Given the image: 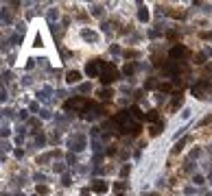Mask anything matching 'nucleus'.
Listing matches in <instances>:
<instances>
[{
  "label": "nucleus",
  "mask_w": 212,
  "mask_h": 196,
  "mask_svg": "<svg viewBox=\"0 0 212 196\" xmlns=\"http://www.w3.org/2000/svg\"><path fill=\"white\" fill-rule=\"evenodd\" d=\"M40 118H42V120H48V118H50V111H48V109H42V111H40Z\"/></svg>",
  "instance_id": "nucleus-33"
},
{
  "label": "nucleus",
  "mask_w": 212,
  "mask_h": 196,
  "mask_svg": "<svg viewBox=\"0 0 212 196\" xmlns=\"http://www.w3.org/2000/svg\"><path fill=\"white\" fill-rule=\"evenodd\" d=\"M112 96H114V92L109 89V87H103V89L98 92V98H101V100H109Z\"/></svg>",
  "instance_id": "nucleus-15"
},
{
  "label": "nucleus",
  "mask_w": 212,
  "mask_h": 196,
  "mask_svg": "<svg viewBox=\"0 0 212 196\" xmlns=\"http://www.w3.org/2000/svg\"><path fill=\"white\" fill-rule=\"evenodd\" d=\"M2 114H5L7 118H11V116H13V111H11V109H7V107H5V109H2Z\"/></svg>",
  "instance_id": "nucleus-49"
},
{
  "label": "nucleus",
  "mask_w": 212,
  "mask_h": 196,
  "mask_svg": "<svg viewBox=\"0 0 212 196\" xmlns=\"http://www.w3.org/2000/svg\"><path fill=\"white\" fill-rule=\"evenodd\" d=\"M11 42H13V44H20V42H22V35H20V33H15V35L11 37Z\"/></svg>",
  "instance_id": "nucleus-41"
},
{
  "label": "nucleus",
  "mask_w": 212,
  "mask_h": 196,
  "mask_svg": "<svg viewBox=\"0 0 212 196\" xmlns=\"http://www.w3.org/2000/svg\"><path fill=\"white\" fill-rule=\"evenodd\" d=\"M9 135H11V129H9L7 124H2V139H7Z\"/></svg>",
  "instance_id": "nucleus-31"
},
{
  "label": "nucleus",
  "mask_w": 212,
  "mask_h": 196,
  "mask_svg": "<svg viewBox=\"0 0 212 196\" xmlns=\"http://www.w3.org/2000/svg\"><path fill=\"white\" fill-rule=\"evenodd\" d=\"M190 114H192L190 109H184V111H181V120H188V118H190Z\"/></svg>",
  "instance_id": "nucleus-42"
},
{
  "label": "nucleus",
  "mask_w": 212,
  "mask_h": 196,
  "mask_svg": "<svg viewBox=\"0 0 212 196\" xmlns=\"http://www.w3.org/2000/svg\"><path fill=\"white\" fill-rule=\"evenodd\" d=\"M192 181H195L197 185H204L206 183V176L204 174H195V176H192Z\"/></svg>",
  "instance_id": "nucleus-25"
},
{
  "label": "nucleus",
  "mask_w": 212,
  "mask_h": 196,
  "mask_svg": "<svg viewBox=\"0 0 212 196\" xmlns=\"http://www.w3.org/2000/svg\"><path fill=\"white\" fill-rule=\"evenodd\" d=\"M46 17H48V22L53 24V22H55V20H57V17H59V9H55V7H53L50 11H48V15H46Z\"/></svg>",
  "instance_id": "nucleus-20"
},
{
  "label": "nucleus",
  "mask_w": 212,
  "mask_h": 196,
  "mask_svg": "<svg viewBox=\"0 0 212 196\" xmlns=\"http://www.w3.org/2000/svg\"><path fill=\"white\" fill-rule=\"evenodd\" d=\"M103 65H105L103 59L88 61V65H85V74H88L90 79H96V76H101V72H103Z\"/></svg>",
  "instance_id": "nucleus-3"
},
{
  "label": "nucleus",
  "mask_w": 212,
  "mask_h": 196,
  "mask_svg": "<svg viewBox=\"0 0 212 196\" xmlns=\"http://www.w3.org/2000/svg\"><path fill=\"white\" fill-rule=\"evenodd\" d=\"M140 131H142V124H140V122H131V124L127 126V133H131L133 137L140 135Z\"/></svg>",
  "instance_id": "nucleus-10"
},
{
  "label": "nucleus",
  "mask_w": 212,
  "mask_h": 196,
  "mask_svg": "<svg viewBox=\"0 0 212 196\" xmlns=\"http://www.w3.org/2000/svg\"><path fill=\"white\" fill-rule=\"evenodd\" d=\"M171 83H162V85H160V92H171Z\"/></svg>",
  "instance_id": "nucleus-38"
},
{
  "label": "nucleus",
  "mask_w": 212,
  "mask_h": 196,
  "mask_svg": "<svg viewBox=\"0 0 212 196\" xmlns=\"http://www.w3.org/2000/svg\"><path fill=\"white\" fill-rule=\"evenodd\" d=\"M92 151H94L96 155H103V144H101L98 139H92Z\"/></svg>",
  "instance_id": "nucleus-18"
},
{
  "label": "nucleus",
  "mask_w": 212,
  "mask_h": 196,
  "mask_svg": "<svg viewBox=\"0 0 212 196\" xmlns=\"http://www.w3.org/2000/svg\"><path fill=\"white\" fill-rule=\"evenodd\" d=\"M192 170H195V163L188 161V163H186V172H192Z\"/></svg>",
  "instance_id": "nucleus-48"
},
{
  "label": "nucleus",
  "mask_w": 212,
  "mask_h": 196,
  "mask_svg": "<svg viewBox=\"0 0 212 196\" xmlns=\"http://www.w3.org/2000/svg\"><path fill=\"white\" fill-rule=\"evenodd\" d=\"M101 83L103 85H112L114 81H118L120 79V74H118V70H116V65L114 63H109V61H105V65H103V72H101Z\"/></svg>",
  "instance_id": "nucleus-2"
},
{
  "label": "nucleus",
  "mask_w": 212,
  "mask_h": 196,
  "mask_svg": "<svg viewBox=\"0 0 212 196\" xmlns=\"http://www.w3.org/2000/svg\"><path fill=\"white\" fill-rule=\"evenodd\" d=\"M33 65H35V59H29L26 61V70H33Z\"/></svg>",
  "instance_id": "nucleus-47"
},
{
  "label": "nucleus",
  "mask_w": 212,
  "mask_h": 196,
  "mask_svg": "<svg viewBox=\"0 0 212 196\" xmlns=\"http://www.w3.org/2000/svg\"><path fill=\"white\" fill-rule=\"evenodd\" d=\"M2 79H5V81L9 83V81H11V79H13V74H11V72H9V70H5V72H2Z\"/></svg>",
  "instance_id": "nucleus-36"
},
{
  "label": "nucleus",
  "mask_w": 212,
  "mask_h": 196,
  "mask_svg": "<svg viewBox=\"0 0 212 196\" xmlns=\"http://www.w3.org/2000/svg\"><path fill=\"white\" fill-rule=\"evenodd\" d=\"M210 122H212V114H210V116H206V118H204V120H201V122H199V124H201V126H204V124H210Z\"/></svg>",
  "instance_id": "nucleus-43"
},
{
  "label": "nucleus",
  "mask_w": 212,
  "mask_h": 196,
  "mask_svg": "<svg viewBox=\"0 0 212 196\" xmlns=\"http://www.w3.org/2000/svg\"><path fill=\"white\" fill-rule=\"evenodd\" d=\"M138 20L140 22H149V9L140 5V11H138Z\"/></svg>",
  "instance_id": "nucleus-14"
},
{
  "label": "nucleus",
  "mask_w": 212,
  "mask_h": 196,
  "mask_svg": "<svg viewBox=\"0 0 212 196\" xmlns=\"http://www.w3.org/2000/svg\"><path fill=\"white\" fill-rule=\"evenodd\" d=\"M155 87H160V85H158V81H155V79H149V81L144 83V89H155Z\"/></svg>",
  "instance_id": "nucleus-23"
},
{
  "label": "nucleus",
  "mask_w": 212,
  "mask_h": 196,
  "mask_svg": "<svg viewBox=\"0 0 212 196\" xmlns=\"http://www.w3.org/2000/svg\"><path fill=\"white\" fill-rule=\"evenodd\" d=\"M70 183H72L70 174H63V176H61V185H70Z\"/></svg>",
  "instance_id": "nucleus-35"
},
{
  "label": "nucleus",
  "mask_w": 212,
  "mask_h": 196,
  "mask_svg": "<svg viewBox=\"0 0 212 196\" xmlns=\"http://www.w3.org/2000/svg\"><path fill=\"white\" fill-rule=\"evenodd\" d=\"M184 146H186V139H181V142H177V144H175V146H173V155H179V153H181V148H184Z\"/></svg>",
  "instance_id": "nucleus-22"
},
{
  "label": "nucleus",
  "mask_w": 212,
  "mask_h": 196,
  "mask_svg": "<svg viewBox=\"0 0 212 196\" xmlns=\"http://www.w3.org/2000/svg\"><path fill=\"white\" fill-rule=\"evenodd\" d=\"M169 39H171V42L177 39V33H175V31H169Z\"/></svg>",
  "instance_id": "nucleus-50"
},
{
  "label": "nucleus",
  "mask_w": 212,
  "mask_h": 196,
  "mask_svg": "<svg viewBox=\"0 0 212 196\" xmlns=\"http://www.w3.org/2000/svg\"><path fill=\"white\" fill-rule=\"evenodd\" d=\"M90 190L94 192V194H105L109 190V183L105 179H94V181H92V185H90Z\"/></svg>",
  "instance_id": "nucleus-5"
},
{
  "label": "nucleus",
  "mask_w": 212,
  "mask_h": 196,
  "mask_svg": "<svg viewBox=\"0 0 212 196\" xmlns=\"http://www.w3.org/2000/svg\"><path fill=\"white\" fill-rule=\"evenodd\" d=\"M160 33H162V29H151L149 31V37H158Z\"/></svg>",
  "instance_id": "nucleus-40"
},
{
  "label": "nucleus",
  "mask_w": 212,
  "mask_h": 196,
  "mask_svg": "<svg viewBox=\"0 0 212 196\" xmlns=\"http://www.w3.org/2000/svg\"><path fill=\"white\" fill-rule=\"evenodd\" d=\"M79 81H81V72H79V70H70V72H66V83L75 85V83H79Z\"/></svg>",
  "instance_id": "nucleus-8"
},
{
  "label": "nucleus",
  "mask_w": 212,
  "mask_h": 196,
  "mask_svg": "<svg viewBox=\"0 0 212 196\" xmlns=\"http://www.w3.org/2000/svg\"><path fill=\"white\" fill-rule=\"evenodd\" d=\"M190 54V50L186 48V46H181V44H177V46H173L171 48V52H169V57L175 61V59H184V57H188Z\"/></svg>",
  "instance_id": "nucleus-4"
},
{
  "label": "nucleus",
  "mask_w": 212,
  "mask_h": 196,
  "mask_svg": "<svg viewBox=\"0 0 212 196\" xmlns=\"http://www.w3.org/2000/svg\"><path fill=\"white\" fill-rule=\"evenodd\" d=\"M201 37L204 39H212V33H201Z\"/></svg>",
  "instance_id": "nucleus-53"
},
{
  "label": "nucleus",
  "mask_w": 212,
  "mask_h": 196,
  "mask_svg": "<svg viewBox=\"0 0 212 196\" xmlns=\"http://www.w3.org/2000/svg\"><path fill=\"white\" fill-rule=\"evenodd\" d=\"M114 188H116L118 192H123V190L127 188V183H125V181H116V183H114Z\"/></svg>",
  "instance_id": "nucleus-30"
},
{
  "label": "nucleus",
  "mask_w": 212,
  "mask_h": 196,
  "mask_svg": "<svg viewBox=\"0 0 212 196\" xmlns=\"http://www.w3.org/2000/svg\"><path fill=\"white\" fill-rule=\"evenodd\" d=\"M20 118H22V120H26V118H29V111L22 109V111H20Z\"/></svg>",
  "instance_id": "nucleus-51"
},
{
  "label": "nucleus",
  "mask_w": 212,
  "mask_h": 196,
  "mask_svg": "<svg viewBox=\"0 0 212 196\" xmlns=\"http://www.w3.org/2000/svg\"><path fill=\"white\" fill-rule=\"evenodd\" d=\"M129 170H131L129 166H123V168H120V176H123V179H125V176L129 174Z\"/></svg>",
  "instance_id": "nucleus-39"
},
{
  "label": "nucleus",
  "mask_w": 212,
  "mask_h": 196,
  "mask_svg": "<svg viewBox=\"0 0 212 196\" xmlns=\"http://www.w3.org/2000/svg\"><path fill=\"white\" fill-rule=\"evenodd\" d=\"M146 120H149V122H160L158 109H151V111H146Z\"/></svg>",
  "instance_id": "nucleus-17"
},
{
  "label": "nucleus",
  "mask_w": 212,
  "mask_h": 196,
  "mask_svg": "<svg viewBox=\"0 0 212 196\" xmlns=\"http://www.w3.org/2000/svg\"><path fill=\"white\" fill-rule=\"evenodd\" d=\"M2 22H5V24H9V22H11V15H9L7 11H2Z\"/></svg>",
  "instance_id": "nucleus-44"
},
{
  "label": "nucleus",
  "mask_w": 212,
  "mask_h": 196,
  "mask_svg": "<svg viewBox=\"0 0 212 196\" xmlns=\"http://www.w3.org/2000/svg\"><path fill=\"white\" fill-rule=\"evenodd\" d=\"M105 155H116V146H107V151H105Z\"/></svg>",
  "instance_id": "nucleus-45"
},
{
  "label": "nucleus",
  "mask_w": 212,
  "mask_h": 196,
  "mask_svg": "<svg viewBox=\"0 0 212 196\" xmlns=\"http://www.w3.org/2000/svg\"><path fill=\"white\" fill-rule=\"evenodd\" d=\"M70 148H72V151H75V153H79V151H83V148H85V137L83 135H75V137H72L70 139Z\"/></svg>",
  "instance_id": "nucleus-6"
},
{
  "label": "nucleus",
  "mask_w": 212,
  "mask_h": 196,
  "mask_svg": "<svg viewBox=\"0 0 212 196\" xmlns=\"http://www.w3.org/2000/svg\"><path fill=\"white\" fill-rule=\"evenodd\" d=\"M79 92H81V94H88V92H90V83H83V85H79Z\"/></svg>",
  "instance_id": "nucleus-32"
},
{
  "label": "nucleus",
  "mask_w": 212,
  "mask_h": 196,
  "mask_svg": "<svg viewBox=\"0 0 212 196\" xmlns=\"http://www.w3.org/2000/svg\"><path fill=\"white\" fill-rule=\"evenodd\" d=\"M2 151H11V144H9L7 139H2Z\"/></svg>",
  "instance_id": "nucleus-46"
},
{
  "label": "nucleus",
  "mask_w": 212,
  "mask_h": 196,
  "mask_svg": "<svg viewBox=\"0 0 212 196\" xmlns=\"http://www.w3.org/2000/svg\"><path fill=\"white\" fill-rule=\"evenodd\" d=\"M123 57H125V59H136V57H138V52H136V50H125V52H123Z\"/></svg>",
  "instance_id": "nucleus-27"
},
{
  "label": "nucleus",
  "mask_w": 212,
  "mask_h": 196,
  "mask_svg": "<svg viewBox=\"0 0 212 196\" xmlns=\"http://www.w3.org/2000/svg\"><path fill=\"white\" fill-rule=\"evenodd\" d=\"M136 68H138L136 63H129V61H127V63L123 65V76H131V74L136 72Z\"/></svg>",
  "instance_id": "nucleus-13"
},
{
  "label": "nucleus",
  "mask_w": 212,
  "mask_h": 196,
  "mask_svg": "<svg viewBox=\"0 0 212 196\" xmlns=\"http://www.w3.org/2000/svg\"><path fill=\"white\" fill-rule=\"evenodd\" d=\"M181 98H184V92H175V94H173V102H171V109L173 111L181 105Z\"/></svg>",
  "instance_id": "nucleus-9"
},
{
  "label": "nucleus",
  "mask_w": 212,
  "mask_h": 196,
  "mask_svg": "<svg viewBox=\"0 0 212 196\" xmlns=\"http://www.w3.org/2000/svg\"><path fill=\"white\" fill-rule=\"evenodd\" d=\"M35 192H37V196H42V194H48V188H46V185H37V188H35Z\"/></svg>",
  "instance_id": "nucleus-28"
},
{
  "label": "nucleus",
  "mask_w": 212,
  "mask_h": 196,
  "mask_svg": "<svg viewBox=\"0 0 212 196\" xmlns=\"http://www.w3.org/2000/svg\"><path fill=\"white\" fill-rule=\"evenodd\" d=\"M206 57H208V52H206V50H204V52H197V54H195V63H197V65L206 63Z\"/></svg>",
  "instance_id": "nucleus-21"
},
{
  "label": "nucleus",
  "mask_w": 212,
  "mask_h": 196,
  "mask_svg": "<svg viewBox=\"0 0 212 196\" xmlns=\"http://www.w3.org/2000/svg\"><path fill=\"white\" fill-rule=\"evenodd\" d=\"M33 46H37V48H40V46H42V37H40V35L35 37V44H33Z\"/></svg>",
  "instance_id": "nucleus-52"
},
{
  "label": "nucleus",
  "mask_w": 212,
  "mask_h": 196,
  "mask_svg": "<svg viewBox=\"0 0 212 196\" xmlns=\"http://www.w3.org/2000/svg\"><path fill=\"white\" fill-rule=\"evenodd\" d=\"M50 157H53V153H50V155H42V157H37V163H46Z\"/></svg>",
  "instance_id": "nucleus-34"
},
{
  "label": "nucleus",
  "mask_w": 212,
  "mask_h": 196,
  "mask_svg": "<svg viewBox=\"0 0 212 196\" xmlns=\"http://www.w3.org/2000/svg\"><path fill=\"white\" fill-rule=\"evenodd\" d=\"M199 153H201V151H199V146H197L195 151H192V153L188 155V157H190V161H192V159H197V157H199Z\"/></svg>",
  "instance_id": "nucleus-37"
},
{
  "label": "nucleus",
  "mask_w": 212,
  "mask_h": 196,
  "mask_svg": "<svg viewBox=\"0 0 212 196\" xmlns=\"http://www.w3.org/2000/svg\"><path fill=\"white\" fill-rule=\"evenodd\" d=\"M53 170H55V172H57V174H59V172H63V170H66V166H63L61 161H57V163H55V166H53Z\"/></svg>",
  "instance_id": "nucleus-29"
},
{
  "label": "nucleus",
  "mask_w": 212,
  "mask_h": 196,
  "mask_svg": "<svg viewBox=\"0 0 212 196\" xmlns=\"http://www.w3.org/2000/svg\"><path fill=\"white\" fill-rule=\"evenodd\" d=\"M162 129H164V120H160V122H155V124H151V129H149V133L155 137V135H160L162 133Z\"/></svg>",
  "instance_id": "nucleus-11"
},
{
  "label": "nucleus",
  "mask_w": 212,
  "mask_h": 196,
  "mask_svg": "<svg viewBox=\"0 0 212 196\" xmlns=\"http://www.w3.org/2000/svg\"><path fill=\"white\" fill-rule=\"evenodd\" d=\"M90 13L96 15V17H101V15H103V7H101V5H92L90 7Z\"/></svg>",
  "instance_id": "nucleus-19"
},
{
  "label": "nucleus",
  "mask_w": 212,
  "mask_h": 196,
  "mask_svg": "<svg viewBox=\"0 0 212 196\" xmlns=\"http://www.w3.org/2000/svg\"><path fill=\"white\" fill-rule=\"evenodd\" d=\"M29 109L33 111V114H37V116H40V111H42V107H40V102H31V105H29Z\"/></svg>",
  "instance_id": "nucleus-26"
},
{
  "label": "nucleus",
  "mask_w": 212,
  "mask_h": 196,
  "mask_svg": "<svg viewBox=\"0 0 212 196\" xmlns=\"http://www.w3.org/2000/svg\"><path fill=\"white\" fill-rule=\"evenodd\" d=\"M129 111H131V116H133L136 120H142V118H146V114H142V111H140V107H138V105H133V107L129 109Z\"/></svg>",
  "instance_id": "nucleus-16"
},
{
  "label": "nucleus",
  "mask_w": 212,
  "mask_h": 196,
  "mask_svg": "<svg viewBox=\"0 0 212 196\" xmlns=\"http://www.w3.org/2000/svg\"><path fill=\"white\" fill-rule=\"evenodd\" d=\"M50 94H53V89H50V87H42V89L37 92V100H44V102H46V100L50 98Z\"/></svg>",
  "instance_id": "nucleus-12"
},
{
  "label": "nucleus",
  "mask_w": 212,
  "mask_h": 196,
  "mask_svg": "<svg viewBox=\"0 0 212 196\" xmlns=\"http://www.w3.org/2000/svg\"><path fill=\"white\" fill-rule=\"evenodd\" d=\"M81 37H83L85 42H90V44H96L98 42V33L92 31V29H81Z\"/></svg>",
  "instance_id": "nucleus-7"
},
{
  "label": "nucleus",
  "mask_w": 212,
  "mask_h": 196,
  "mask_svg": "<svg viewBox=\"0 0 212 196\" xmlns=\"http://www.w3.org/2000/svg\"><path fill=\"white\" fill-rule=\"evenodd\" d=\"M35 144H37V146H44V144H46V135H44V133H37V135H35Z\"/></svg>",
  "instance_id": "nucleus-24"
},
{
  "label": "nucleus",
  "mask_w": 212,
  "mask_h": 196,
  "mask_svg": "<svg viewBox=\"0 0 212 196\" xmlns=\"http://www.w3.org/2000/svg\"><path fill=\"white\" fill-rule=\"evenodd\" d=\"M190 92H192V96H195V98L206 100V98L212 96V83H210L208 79H201L199 83H195V85L190 87Z\"/></svg>",
  "instance_id": "nucleus-1"
}]
</instances>
